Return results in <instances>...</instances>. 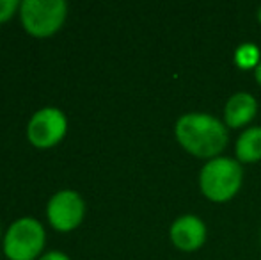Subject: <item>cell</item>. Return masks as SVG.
<instances>
[{"label": "cell", "mask_w": 261, "mask_h": 260, "mask_svg": "<svg viewBox=\"0 0 261 260\" xmlns=\"http://www.w3.org/2000/svg\"><path fill=\"white\" fill-rule=\"evenodd\" d=\"M234 61L244 69L258 68V64L261 63L258 46H254L252 43H244V45H240L237 49V52H234Z\"/></svg>", "instance_id": "10"}, {"label": "cell", "mask_w": 261, "mask_h": 260, "mask_svg": "<svg viewBox=\"0 0 261 260\" xmlns=\"http://www.w3.org/2000/svg\"><path fill=\"white\" fill-rule=\"evenodd\" d=\"M68 16L64 0H23L20 6V20L25 31L38 38L52 36Z\"/></svg>", "instance_id": "3"}, {"label": "cell", "mask_w": 261, "mask_h": 260, "mask_svg": "<svg viewBox=\"0 0 261 260\" xmlns=\"http://www.w3.org/2000/svg\"><path fill=\"white\" fill-rule=\"evenodd\" d=\"M20 0H0V21L9 20L16 11H20Z\"/></svg>", "instance_id": "11"}, {"label": "cell", "mask_w": 261, "mask_h": 260, "mask_svg": "<svg viewBox=\"0 0 261 260\" xmlns=\"http://www.w3.org/2000/svg\"><path fill=\"white\" fill-rule=\"evenodd\" d=\"M237 157L244 162H256L261 159V127L247 129L238 137Z\"/></svg>", "instance_id": "9"}, {"label": "cell", "mask_w": 261, "mask_h": 260, "mask_svg": "<svg viewBox=\"0 0 261 260\" xmlns=\"http://www.w3.org/2000/svg\"><path fill=\"white\" fill-rule=\"evenodd\" d=\"M68 130L66 114L57 107H43L32 114L27 125V137L38 148H50L64 137Z\"/></svg>", "instance_id": "5"}, {"label": "cell", "mask_w": 261, "mask_h": 260, "mask_svg": "<svg viewBox=\"0 0 261 260\" xmlns=\"http://www.w3.org/2000/svg\"><path fill=\"white\" fill-rule=\"evenodd\" d=\"M176 137L179 145L196 157H215L226 148L227 129L217 118L203 112L183 114L176 122Z\"/></svg>", "instance_id": "1"}, {"label": "cell", "mask_w": 261, "mask_h": 260, "mask_svg": "<svg viewBox=\"0 0 261 260\" xmlns=\"http://www.w3.org/2000/svg\"><path fill=\"white\" fill-rule=\"evenodd\" d=\"M206 239V226L196 216H181L171 226V241L179 250L192 251L203 246Z\"/></svg>", "instance_id": "7"}, {"label": "cell", "mask_w": 261, "mask_h": 260, "mask_svg": "<svg viewBox=\"0 0 261 260\" xmlns=\"http://www.w3.org/2000/svg\"><path fill=\"white\" fill-rule=\"evenodd\" d=\"M46 233L36 218H20L4 235V253L9 260H34L45 246Z\"/></svg>", "instance_id": "4"}, {"label": "cell", "mask_w": 261, "mask_h": 260, "mask_svg": "<svg viewBox=\"0 0 261 260\" xmlns=\"http://www.w3.org/2000/svg\"><path fill=\"white\" fill-rule=\"evenodd\" d=\"M86 214V203L84 198L76 191L62 189L55 193L46 205V216L50 225L59 232H69L82 223Z\"/></svg>", "instance_id": "6"}, {"label": "cell", "mask_w": 261, "mask_h": 260, "mask_svg": "<svg viewBox=\"0 0 261 260\" xmlns=\"http://www.w3.org/2000/svg\"><path fill=\"white\" fill-rule=\"evenodd\" d=\"M256 80L261 84V63L258 64V68H256Z\"/></svg>", "instance_id": "13"}, {"label": "cell", "mask_w": 261, "mask_h": 260, "mask_svg": "<svg viewBox=\"0 0 261 260\" xmlns=\"http://www.w3.org/2000/svg\"><path fill=\"white\" fill-rule=\"evenodd\" d=\"M39 260H71V258H69L64 251L52 250V251H46V253H43L41 257H39Z\"/></svg>", "instance_id": "12"}, {"label": "cell", "mask_w": 261, "mask_h": 260, "mask_svg": "<svg viewBox=\"0 0 261 260\" xmlns=\"http://www.w3.org/2000/svg\"><path fill=\"white\" fill-rule=\"evenodd\" d=\"M259 20H261V9H259Z\"/></svg>", "instance_id": "14"}, {"label": "cell", "mask_w": 261, "mask_h": 260, "mask_svg": "<svg viewBox=\"0 0 261 260\" xmlns=\"http://www.w3.org/2000/svg\"><path fill=\"white\" fill-rule=\"evenodd\" d=\"M256 111H258V104H256L254 97L249 93H237L227 100L226 104V123L233 129L242 127L249 123L254 118Z\"/></svg>", "instance_id": "8"}, {"label": "cell", "mask_w": 261, "mask_h": 260, "mask_svg": "<svg viewBox=\"0 0 261 260\" xmlns=\"http://www.w3.org/2000/svg\"><path fill=\"white\" fill-rule=\"evenodd\" d=\"M242 178H244V171L237 160L217 157L201 170V191L212 201L231 200L240 189Z\"/></svg>", "instance_id": "2"}]
</instances>
